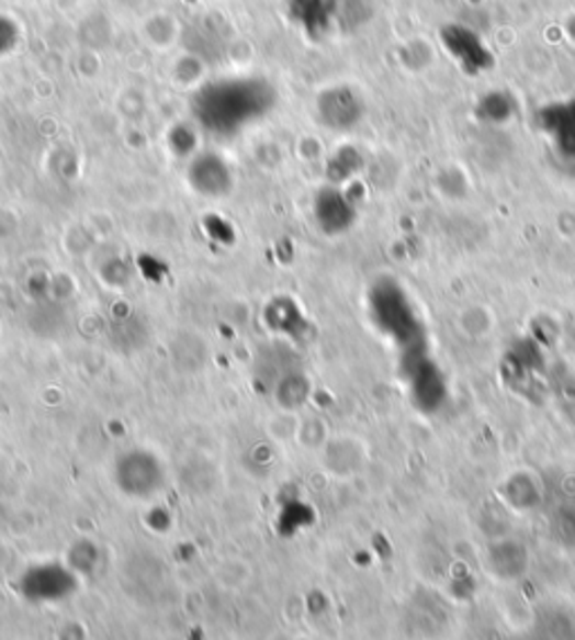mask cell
I'll use <instances>...</instances> for the list:
<instances>
[{
  "label": "cell",
  "instance_id": "obj_12",
  "mask_svg": "<svg viewBox=\"0 0 575 640\" xmlns=\"http://www.w3.org/2000/svg\"><path fill=\"white\" fill-rule=\"evenodd\" d=\"M189 180L199 193L218 199V195L227 193L232 176H229V167L218 156H201L196 158L194 165H191Z\"/></svg>",
  "mask_w": 575,
  "mask_h": 640
},
{
  "label": "cell",
  "instance_id": "obj_8",
  "mask_svg": "<svg viewBox=\"0 0 575 640\" xmlns=\"http://www.w3.org/2000/svg\"><path fill=\"white\" fill-rule=\"evenodd\" d=\"M441 36H443L446 50L456 59V64L465 72L478 75L493 66L491 50L474 32L459 27V25H452V27H446Z\"/></svg>",
  "mask_w": 575,
  "mask_h": 640
},
{
  "label": "cell",
  "instance_id": "obj_14",
  "mask_svg": "<svg viewBox=\"0 0 575 640\" xmlns=\"http://www.w3.org/2000/svg\"><path fill=\"white\" fill-rule=\"evenodd\" d=\"M482 115L488 122H506L512 115V102L504 92H493L482 102Z\"/></svg>",
  "mask_w": 575,
  "mask_h": 640
},
{
  "label": "cell",
  "instance_id": "obj_6",
  "mask_svg": "<svg viewBox=\"0 0 575 640\" xmlns=\"http://www.w3.org/2000/svg\"><path fill=\"white\" fill-rule=\"evenodd\" d=\"M317 113L324 126L335 131H349L362 120L364 104L353 88L335 86L319 94Z\"/></svg>",
  "mask_w": 575,
  "mask_h": 640
},
{
  "label": "cell",
  "instance_id": "obj_16",
  "mask_svg": "<svg viewBox=\"0 0 575 640\" xmlns=\"http://www.w3.org/2000/svg\"><path fill=\"white\" fill-rule=\"evenodd\" d=\"M19 25L10 16H0V57L12 53L19 43Z\"/></svg>",
  "mask_w": 575,
  "mask_h": 640
},
{
  "label": "cell",
  "instance_id": "obj_9",
  "mask_svg": "<svg viewBox=\"0 0 575 640\" xmlns=\"http://www.w3.org/2000/svg\"><path fill=\"white\" fill-rule=\"evenodd\" d=\"M356 203L340 187L322 189L315 199V218L326 234H345L356 223Z\"/></svg>",
  "mask_w": 575,
  "mask_h": 640
},
{
  "label": "cell",
  "instance_id": "obj_7",
  "mask_svg": "<svg viewBox=\"0 0 575 640\" xmlns=\"http://www.w3.org/2000/svg\"><path fill=\"white\" fill-rule=\"evenodd\" d=\"M506 382L515 389H529V384L538 382V373H544V356L542 347L533 339H521L504 356L501 369Z\"/></svg>",
  "mask_w": 575,
  "mask_h": 640
},
{
  "label": "cell",
  "instance_id": "obj_4",
  "mask_svg": "<svg viewBox=\"0 0 575 640\" xmlns=\"http://www.w3.org/2000/svg\"><path fill=\"white\" fill-rule=\"evenodd\" d=\"M113 483L126 499L151 502L167 485V470L156 452L133 448L115 459Z\"/></svg>",
  "mask_w": 575,
  "mask_h": 640
},
{
  "label": "cell",
  "instance_id": "obj_3",
  "mask_svg": "<svg viewBox=\"0 0 575 640\" xmlns=\"http://www.w3.org/2000/svg\"><path fill=\"white\" fill-rule=\"evenodd\" d=\"M203 117L212 126L232 128L246 124L266 109L268 94L261 83H223L203 94Z\"/></svg>",
  "mask_w": 575,
  "mask_h": 640
},
{
  "label": "cell",
  "instance_id": "obj_2",
  "mask_svg": "<svg viewBox=\"0 0 575 640\" xmlns=\"http://www.w3.org/2000/svg\"><path fill=\"white\" fill-rule=\"evenodd\" d=\"M401 375L411 405L420 414H439L450 401V382L441 364L427 347L401 353Z\"/></svg>",
  "mask_w": 575,
  "mask_h": 640
},
{
  "label": "cell",
  "instance_id": "obj_13",
  "mask_svg": "<svg viewBox=\"0 0 575 640\" xmlns=\"http://www.w3.org/2000/svg\"><path fill=\"white\" fill-rule=\"evenodd\" d=\"M488 566L497 577H519L526 569V551L512 541H501L495 544L488 553Z\"/></svg>",
  "mask_w": 575,
  "mask_h": 640
},
{
  "label": "cell",
  "instance_id": "obj_15",
  "mask_svg": "<svg viewBox=\"0 0 575 640\" xmlns=\"http://www.w3.org/2000/svg\"><path fill=\"white\" fill-rule=\"evenodd\" d=\"M553 532L566 547H575V508L566 506L553 515Z\"/></svg>",
  "mask_w": 575,
  "mask_h": 640
},
{
  "label": "cell",
  "instance_id": "obj_11",
  "mask_svg": "<svg viewBox=\"0 0 575 640\" xmlns=\"http://www.w3.org/2000/svg\"><path fill=\"white\" fill-rule=\"evenodd\" d=\"M291 19L311 36L326 34L340 14V0H291Z\"/></svg>",
  "mask_w": 575,
  "mask_h": 640
},
{
  "label": "cell",
  "instance_id": "obj_10",
  "mask_svg": "<svg viewBox=\"0 0 575 640\" xmlns=\"http://www.w3.org/2000/svg\"><path fill=\"white\" fill-rule=\"evenodd\" d=\"M538 124L551 137L562 158L575 160V100L542 109L538 113Z\"/></svg>",
  "mask_w": 575,
  "mask_h": 640
},
{
  "label": "cell",
  "instance_id": "obj_5",
  "mask_svg": "<svg viewBox=\"0 0 575 640\" xmlns=\"http://www.w3.org/2000/svg\"><path fill=\"white\" fill-rule=\"evenodd\" d=\"M21 588L30 603H61L75 594L77 571L59 562H47L25 571Z\"/></svg>",
  "mask_w": 575,
  "mask_h": 640
},
{
  "label": "cell",
  "instance_id": "obj_1",
  "mask_svg": "<svg viewBox=\"0 0 575 640\" xmlns=\"http://www.w3.org/2000/svg\"><path fill=\"white\" fill-rule=\"evenodd\" d=\"M369 311L377 330L390 337L401 353L427 347V330L401 283L382 279L371 288Z\"/></svg>",
  "mask_w": 575,
  "mask_h": 640
}]
</instances>
